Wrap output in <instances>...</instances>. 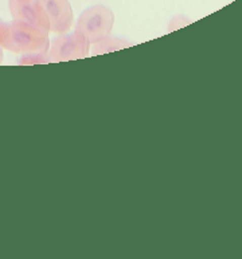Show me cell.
Segmentation results:
<instances>
[{"label":"cell","instance_id":"6da1fadb","mask_svg":"<svg viewBox=\"0 0 242 259\" xmlns=\"http://www.w3.org/2000/svg\"><path fill=\"white\" fill-rule=\"evenodd\" d=\"M0 46L18 54L47 53L50 47L49 32L12 20L0 28Z\"/></svg>","mask_w":242,"mask_h":259},{"label":"cell","instance_id":"7a4b0ae2","mask_svg":"<svg viewBox=\"0 0 242 259\" xmlns=\"http://www.w3.org/2000/svg\"><path fill=\"white\" fill-rule=\"evenodd\" d=\"M114 23V14L105 6H92L79 15L75 31L86 38L90 45L109 36Z\"/></svg>","mask_w":242,"mask_h":259},{"label":"cell","instance_id":"3957f363","mask_svg":"<svg viewBox=\"0 0 242 259\" xmlns=\"http://www.w3.org/2000/svg\"><path fill=\"white\" fill-rule=\"evenodd\" d=\"M90 53V42L79 32L61 34L50 42L47 57L51 62H67L88 57Z\"/></svg>","mask_w":242,"mask_h":259},{"label":"cell","instance_id":"277c9868","mask_svg":"<svg viewBox=\"0 0 242 259\" xmlns=\"http://www.w3.org/2000/svg\"><path fill=\"white\" fill-rule=\"evenodd\" d=\"M12 20L50 32V24L39 0H8Z\"/></svg>","mask_w":242,"mask_h":259},{"label":"cell","instance_id":"5b68a950","mask_svg":"<svg viewBox=\"0 0 242 259\" xmlns=\"http://www.w3.org/2000/svg\"><path fill=\"white\" fill-rule=\"evenodd\" d=\"M46 12L50 32L65 34L70 30L74 20L73 8L69 0H39Z\"/></svg>","mask_w":242,"mask_h":259},{"label":"cell","instance_id":"8992f818","mask_svg":"<svg viewBox=\"0 0 242 259\" xmlns=\"http://www.w3.org/2000/svg\"><path fill=\"white\" fill-rule=\"evenodd\" d=\"M131 46V43L124 39L114 38V36H106V38L98 40V42L93 43V47H90V50L93 53V55L100 54H108V53H113V51L123 50L127 47Z\"/></svg>","mask_w":242,"mask_h":259},{"label":"cell","instance_id":"52a82bcc","mask_svg":"<svg viewBox=\"0 0 242 259\" xmlns=\"http://www.w3.org/2000/svg\"><path fill=\"white\" fill-rule=\"evenodd\" d=\"M50 63L47 53H28L19 61V65H43Z\"/></svg>","mask_w":242,"mask_h":259},{"label":"cell","instance_id":"ba28073f","mask_svg":"<svg viewBox=\"0 0 242 259\" xmlns=\"http://www.w3.org/2000/svg\"><path fill=\"white\" fill-rule=\"evenodd\" d=\"M3 59H4L3 50H2V46H0V65H2V62H3Z\"/></svg>","mask_w":242,"mask_h":259},{"label":"cell","instance_id":"9c48e42d","mask_svg":"<svg viewBox=\"0 0 242 259\" xmlns=\"http://www.w3.org/2000/svg\"><path fill=\"white\" fill-rule=\"evenodd\" d=\"M4 22H2V19H0V28H2V26H3Z\"/></svg>","mask_w":242,"mask_h":259}]
</instances>
